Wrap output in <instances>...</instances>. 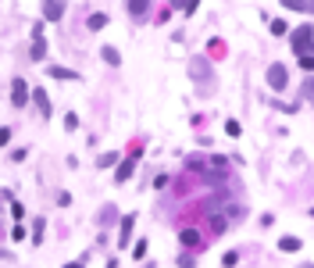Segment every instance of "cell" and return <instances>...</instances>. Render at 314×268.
<instances>
[{
    "label": "cell",
    "mask_w": 314,
    "mask_h": 268,
    "mask_svg": "<svg viewBox=\"0 0 314 268\" xmlns=\"http://www.w3.org/2000/svg\"><path fill=\"white\" fill-rule=\"evenodd\" d=\"M132 257H136V261L146 257V240H136V243H132Z\"/></svg>",
    "instance_id": "obj_25"
},
{
    "label": "cell",
    "mask_w": 314,
    "mask_h": 268,
    "mask_svg": "<svg viewBox=\"0 0 314 268\" xmlns=\"http://www.w3.org/2000/svg\"><path fill=\"white\" fill-rule=\"evenodd\" d=\"M300 97H303V100H314V75H307V79H303V86H300Z\"/></svg>",
    "instance_id": "obj_18"
},
{
    "label": "cell",
    "mask_w": 314,
    "mask_h": 268,
    "mask_svg": "<svg viewBox=\"0 0 314 268\" xmlns=\"http://www.w3.org/2000/svg\"><path fill=\"white\" fill-rule=\"evenodd\" d=\"M179 243H182L186 250H200V247H204V236H200V229H182V233H179Z\"/></svg>",
    "instance_id": "obj_7"
},
{
    "label": "cell",
    "mask_w": 314,
    "mask_h": 268,
    "mask_svg": "<svg viewBox=\"0 0 314 268\" xmlns=\"http://www.w3.org/2000/svg\"><path fill=\"white\" fill-rule=\"evenodd\" d=\"M125 11H129L132 18H143V15L150 11V0H125Z\"/></svg>",
    "instance_id": "obj_10"
},
{
    "label": "cell",
    "mask_w": 314,
    "mask_h": 268,
    "mask_svg": "<svg viewBox=\"0 0 314 268\" xmlns=\"http://www.w3.org/2000/svg\"><path fill=\"white\" fill-rule=\"evenodd\" d=\"M136 165H139V154H129V158H122L114 165V182L122 186V182H129L132 179V172H136Z\"/></svg>",
    "instance_id": "obj_4"
},
{
    "label": "cell",
    "mask_w": 314,
    "mask_h": 268,
    "mask_svg": "<svg viewBox=\"0 0 314 268\" xmlns=\"http://www.w3.org/2000/svg\"><path fill=\"white\" fill-rule=\"evenodd\" d=\"M132 229H136V215H125L118 222V247L129 250V240H132Z\"/></svg>",
    "instance_id": "obj_6"
},
{
    "label": "cell",
    "mask_w": 314,
    "mask_h": 268,
    "mask_svg": "<svg viewBox=\"0 0 314 268\" xmlns=\"http://www.w3.org/2000/svg\"><path fill=\"white\" fill-rule=\"evenodd\" d=\"M225 132H228L232 140H240V136H243V125L236 122V118H228V122H225Z\"/></svg>",
    "instance_id": "obj_20"
},
{
    "label": "cell",
    "mask_w": 314,
    "mask_h": 268,
    "mask_svg": "<svg viewBox=\"0 0 314 268\" xmlns=\"http://www.w3.org/2000/svg\"><path fill=\"white\" fill-rule=\"evenodd\" d=\"M268 29H271L275 36H286V32H289V25H286L282 18H268Z\"/></svg>",
    "instance_id": "obj_17"
},
{
    "label": "cell",
    "mask_w": 314,
    "mask_h": 268,
    "mask_svg": "<svg viewBox=\"0 0 314 268\" xmlns=\"http://www.w3.org/2000/svg\"><path fill=\"white\" fill-rule=\"evenodd\" d=\"M300 247H303L300 236H282V240H279V250H282V254H296Z\"/></svg>",
    "instance_id": "obj_12"
},
{
    "label": "cell",
    "mask_w": 314,
    "mask_h": 268,
    "mask_svg": "<svg viewBox=\"0 0 314 268\" xmlns=\"http://www.w3.org/2000/svg\"><path fill=\"white\" fill-rule=\"evenodd\" d=\"M11 218H15V222H22V218H25V208H22L18 200H11Z\"/></svg>",
    "instance_id": "obj_28"
},
{
    "label": "cell",
    "mask_w": 314,
    "mask_h": 268,
    "mask_svg": "<svg viewBox=\"0 0 314 268\" xmlns=\"http://www.w3.org/2000/svg\"><path fill=\"white\" fill-rule=\"evenodd\" d=\"M47 72L54 75V79H64V83L71 79V83H78V72H71V68H61V64H57V68H47Z\"/></svg>",
    "instance_id": "obj_14"
},
{
    "label": "cell",
    "mask_w": 314,
    "mask_h": 268,
    "mask_svg": "<svg viewBox=\"0 0 314 268\" xmlns=\"http://www.w3.org/2000/svg\"><path fill=\"white\" fill-rule=\"evenodd\" d=\"M100 57H104V64H111V68H122V54H118V47H100Z\"/></svg>",
    "instance_id": "obj_11"
},
{
    "label": "cell",
    "mask_w": 314,
    "mask_h": 268,
    "mask_svg": "<svg viewBox=\"0 0 314 268\" xmlns=\"http://www.w3.org/2000/svg\"><path fill=\"white\" fill-rule=\"evenodd\" d=\"M211 229H214V236H218V233H225V229H228V218H225V215H218V211H211Z\"/></svg>",
    "instance_id": "obj_16"
},
{
    "label": "cell",
    "mask_w": 314,
    "mask_h": 268,
    "mask_svg": "<svg viewBox=\"0 0 314 268\" xmlns=\"http://www.w3.org/2000/svg\"><path fill=\"white\" fill-rule=\"evenodd\" d=\"M64 268H83V261H68V264H64Z\"/></svg>",
    "instance_id": "obj_37"
},
{
    "label": "cell",
    "mask_w": 314,
    "mask_h": 268,
    "mask_svg": "<svg viewBox=\"0 0 314 268\" xmlns=\"http://www.w3.org/2000/svg\"><path fill=\"white\" fill-rule=\"evenodd\" d=\"M289 47H293V54L296 57H303V54H314V25H300V29H293L289 32Z\"/></svg>",
    "instance_id": "obj_1"
},
{
    "label": "cell",
    "mask_w": 314,
    "mask_h": 268,
    "mask_svg": "<svg viewBox=\"0 0 314 268\" xmlns=\"http://www.w3.org/2000/svg\"><path fill=\"white\" fill-rule=\"evenodd\" d=\"M104 25H107V15H104V11H100V15H90V29H93V32H100Z\"/></svg>",
    "instance_id": "obj_21"
},
{
    "label": "cell",
    "mask_w": 314,
    "mask_h": 268,
    "mask_svg": "<svg viewBox=\"0 0 314 268\" xmlns=\"http://www.w3.org/2000/svg\"><path fill=\"white\" fill-rule=\"evenodd\" d=\"M32 61H43L47 57V36H43V22L32 25V50H29Z\"/></svg>",
    "instance_id": "obj_2"
},
{
    "label": "cell",
    "mask_w": 314,
    "mask_h": 268,
    "mask_svg": "<svg viewBox=\"0 0 314 268\" xmlns=\"http://www.w3.org/2000/svg\"><path fill=\"white\" fill-rule=\"evenodd\" d=\"M8 143H11V125L0 129V147H8Z\"/></svg>",
    "instance_id": "obj_33"
},
{
    "label": "cell",
    "mask_w": 314,
    "mask_h": 268,
    "mask_svg": "<svg viewBox=\"0 0 314 268\" xmlns=\"http://www.w3.org/2000/svg\"><path fill=\"white\" fill-rule=\"evenodd\" d=\"M143 268H157V264H143Z\"/></svg>",
    "instance_id": "obj_39"
},
{
    "label": "cell",
    "mask_w": 314,
    "mask_h": 268,
    "mask_svg": "<svg viewBox=\"0 0 314 268\" xmlns=\"http://www.w3.org/2000/svg\"><path fill=\"white\" fill-rule=\"evenodd\" d=\"M193 79H196V83L207 79V61H204V57H193Z\"/></svg>",
    "instance_id": "obj_15"
},
{
    "label": "cell",
    "mask_w": 314,
    "mask_h": 268,
    "mask_svg": "<svg viewBox=\"0 0 314 268\" xmlns=\"http://www.w3.org/2000/svg\"><path fill=\"white\" fill-rule=\"evenodd\" d=\"M43 18L47 22H61L64 18V0H43Z\"/></svg>",
    "instance_id": "obj_9"
},
{
    "label": "cell",
    "mask_w": 314,
    "mask_h": 268,
    "mask_svg": "<svg viewBox=\"0 0 314 268\" xmlns=\"http://www.w3.org/2000/svg\"><path fill=\"white\" fill-rule=\"evenodd\" d=\"M310 218H314V208H310Z\"/></svg>",
    "instance_id": "obj_40"
},
{
    "label": "cell",
    "mask_w": 314,
    "mask_h": 268,
    "mask_svg": "<svg viewBox=\"0 0 314 268\" xmlns=\"http://www.w3.org/2000/svg\"><path fill=\"white\" fill-rule=\"evenodd\" d=\"M300 268H314V261H307V264H300Z\"/></svg>",
    "instance_id": "obj_38"
},
{
    "label": "cell",
    "mask_w": 314,
    "mask_h": 268,
    "mask_svg": "<svg viewBox=\"0 0 314 268\" xmlns=\"http://www.w3.org/2000/svg\"><path fill=\"white\" fill-rule=\"evenodd\" d=\"M196 8H200V0H186V4H182V15H186V18L196 15Z\"/></svg>",
    "instance_id": "obj_29"
},
{
    "label": "cell",
    "mask_w": 314,
    "mask_h": 268,
    "mask_svg": "<svg viewBox=\"0 0 314 268\" xmlns=\"http://www.w3.org/2000/svg\"><path fill=\"white\" fill-rule=\"evenodd\" d=\"M225 211H228V215H225V218H228V222H236V218H240V215H247V211H243V208H240V204H228V208H225Z\"/></svg>",
    "instance_id": "obj_27"
},
{
    "label": "cell",
    "mask_w": 314,
    "mask_h": 268,
    "mask_svg": "<svg viewBox=\"0 0 314 268\" xmlns=\"http://www.w3.org/2000/svg\"><path fill=\"white\" fill-rule=\"evenodd\" d=\"M182 4H186V0H172V11H179Z\"/></svg>",
    "instance_id": "obj_36"
},
{
    "label": "cell",
    "mask_w": 314,
    "mask_h": 268,
    "mask_svg": "<svg viewBox=\"0 0 314 268\" xmlns=\"http://www.w3.org/2000/svg\"><path fill=\"white\" fill-rule=\"evenodd\" d=\"M282 8H286V11H307L310 0H282Z\"/></svg>",
    "instance_id": "obj_19"
},
{
    "label": "cell",
    "mask_w": 314,
    "mask_h": 268,
    "mask_svg": "<svg viewBox=\"0 0 314 268\" xmlns=\"http://www.w3.org/2000/svg\"><path fill=\"white\" fill-rule=\"evenodd\" d=\"M168 182H172V179H168V175H165V172H157V175H153V189H165V186H168Z\"/></svg>",
    "instance_id": "obj_30"
},
{
    "label": "cell",
    "mask_w": 314,
    "mask_h": 268,
    "mask_svg": "<svg viewBox=\"0 0 314 268\" xmlns=\"http://www.w3.org/2000/svg\"><path fill=\"white\" fill-rule=\"evenodd\" d=\"M57 204H61V208H68V204H71V193H64V189H61V193H57Z\"/></svg>",
    "instance_id": "obj_35"
},
{
    "label": "cell",
    "mask_w": 314,
    "mask_h": 268,
    "mask_svg": "<svg viewBox=\"0 0 314 268\" xmlns=\"http://www.w3.org/2000/svg\"><path fill=\"white\" fill-rule=\"evenodd\" d=\"M118 161H122V154H118V150H107V154H97V168H114Z\"/></svg>",
    "instance_id": "obj_13"
},
{
    "label": "cell",
    "mask_w": 314,
    "mask_h": 268,
    "mask_svg": "<svg viewBox=\"0 0 314 268\" xmlns=\"http://www.w3.org/2000/svg\"><path fill=\"white\" fill-rule=\"evenodd\" d=\"M25 158H29V150H25V147H18V150H11V161H18V165H22Z\"/></svg>",
    "instance_id": "obj_32"
},
{
    "label": "cell",
    "mask_w": 314,
    "mask_h": 268,
    "mask_svg": "<svg viewBox=\"0 0 314 268\" xmlns=\"http://www.w3.org/2000/svg\"><path fill=\"white\" fill-rule=\"evenodd\" d=\"M29 100L39 107V114H43V118H50L54 114V107H50V93L43 90V86H36V90H29Z\"/></svg>",
    "instance_id": "obj_5"
},
{
    "label": "cell",
    "mask_w": 314,
    "mask_h": 268,
    "mask_svg": "<svg viewBox=\"0 0 314 268\" xmlns=\"http://www.w3.org/2000/svg\"><path fill=\"white\" fill-rule=\"evenodd\" d=\"M11 240H15V243L25 240V225H15V229H11Z\"/></svg>",
    "instance_id": "obj_34"
},
{
    "label": "cell",
    "mask_w": 314,
    "mask_h": 268,
    "mask_svg": "<svg viewBox=\"0 0 314 268\" xmlns=\"http://www.w3.org/2000/svg\"><path fill=\"white\" fill-rule=\"evenodd\" d=\"M11 104H15V107H25V104H29V83H25V79H15V83H11Z\"/></svg>",
    "instance_id": "obj_8"
},
{
    "label": "cell",
    "mask_w": 314,
    "mask_h": 268,
    "mask_svg": "<svg viewBox=\"0 0 314 268\" xmlns=\"http://www.w3.org/2000/svg\"><path fill=\"white\" fill-rule=\"evenodd\" d=\"M97 222H100V225H111V222H114V204H107V208L100 211V218H97Z\"/></svg>",
    "instance_id": "obj_23"
},
{
    "label": "cell",
    "mask_w": 314,
    "mask_h": 268,
    "mask_svg": "<svg viewBox=\"0 0 314 268\" xmlns=\"http://www.w3.org/2000/svg\"><path fill=\"white\" fill-rule=\"evenodd\" d=\"M268 86H271L275 93H282V90L289 86V72H286V64H279V61H275V64L268 68Z\"/></svg>",
    "instance_id": "obj_3"
},
{
    "label": "cell",
    "mask_w": 314,
    "mask_h": 268,
    "mask_svg": "<svg viewBox=\"0 0 314 268\" xmlns=\"http://www.w3.org/2000/svg\"><path fill=\"white\" fill-rule=\"evenodd\" d=\"M300 68H303L307 75H314V54H303V57H300Z\"/></svg>",
    "instance_id": "obj_26"
},
{
    "label": "cell",
    "mask_w": 314,
    "mask_h": 268,
    "mask_svg": "<svg viewBox=\"0 0 314 268\" xmlns=\"http://www.w3.org/2000/svg\"><path fill=\"white\" fill-rule=\"evenodd\" d=\"M179 268H196V261H193V254H179Z\"/></svg>",
    "instance_id": "obj_31"
},
{
    "label": "cell",
    "mask_w": 314,
    "mask_h": 268,
    "mask_svg": "<svg viewBox=\"0 0 314 268\" xmlns=\"http://www.w3.org/2000/svg\"><path fill=\"white\" fill-rule=\"evenodd\" d=\"M221 264H225V268H236V264H240V250H225Z\"/></svg>",
    "instance_id": "obj_22"
},
{
    "label": "cell",
    "mask_w": 314,
    "mask_h": 268,
    "mask_svg": "<svg viewBox=\"0 0 314 268\" xmlns=\"http://www.w3.org/2000/svg\"><path fill=\"white\" fill-rule=\"evenodd\" d=\"M64 129H68V132H75V129H78V114H75V111H68V114H64Z\"/></svg>",
    "instance_id": "obj_24"
}]
</instances>
